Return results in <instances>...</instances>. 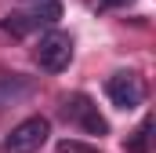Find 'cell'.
Segmentation results:
<instances>
[{"label": "cell", "mask_w": 156, "mask_h": 153, "mask_svg": "<svg viewBox=\"0 0 156 153\" xmlns=\"http://www.w3.org/2000/svg\"><path fill=\"white\" fill-rule=\"evenodd\" d=\"M47 135H51V120L47 117H26L22 124L11 128L4 150L7 153H40V146L47 142Z\"/></svg>", "instance_id": "2"}, {"label": "cell", "mask_w": 156, "mask_h": 153, "mask_svg": "<svg viewBox=\"0 0 156 153\" xmlns=\"http://www.w3.org/2000/svg\"><path fill=\"white\" fill-rule=\"evenodd\" d=\"M62 113H66V120L80 124L87 135H105V131H109L105 117L98 113V106H94L87 95H69V99H66V106H62Z\"/></svg>", "instance_id": "4"}, {"label": "cell", "mask_w": 156, "mask_h": 153, "mask_svg": "<svg viewBox=\"0 0 156 153\" xmlns=\"http://www.w3.org/2000/svg\"><path fill=\"white\" fill-rule=\"evenodd\" d=\"M0 26H4L11 37H29V33H37V29H40V22H37L33 11H15V15H7Z\"/></svg>", "instance_id": "6"}, {"label": "cell", "mask_w": 156, "mask_h": 153, "mask_svg": "<svg viewBox=\"0 0 156 153\" xmlns=\"http://www.w3.org/2000/svg\"><path fill=\"white\" fill-rule=\"evenodd\" d=\"M127 4H131V0H98L102 11H109V7H127Z\"/></svg>", "instance_id": "9"}, {"label": "cell", "mask_w": 156, "mask_h": 153, "mask_svg": "<svg viewBox=\"0 0 156 153\" xmlns=\"http://www.w3.org/2000/svg\"><path fill=\"white\" fill-rule=\"evenodd\" d=\"M29 88H33V84H29L22 73H7V69H0V110H4V106H15L18 99H26Z\"/></svg>", "instance_id": "5"}, {"label": "cell", "mask_w": 156, "mask_h": 153, "mask_svg": "<svg viewBox=\"0 0 156 153\" xmlns=\"http://www.w3.org/2000/svg\"><path fill=\"white\" fill-rule=\"evenodd\" d=\"M58 153H102L98 146H87V142H80V139H62L58 142Z\"/></svg>", "instance_id": "8"}, {"label": "cell", "mask_w": 156, "mask_h": 153, "mask_svg": "<svg viewBox=\"0 0 156 153\" xmlns=\"http://www.w3.org/2000/svg\"><path fill=\"white\" fill-rule=\"evenodd\" d=\"M149 139H153V117H145L138 131L127 139V153H149Z\"/></svg>", "instance_id": "7"}, {"label": "cell", "mask_w": 156, "mask_h": 153, "mask_svg": "<svg viewBox=\"0 0 156 153\" xmlns=\"http://www.w3.org/2000/svg\"><path fill=\"white\" fill-rule=\"evenodd\" d=\"M33 62L44 73H62L73 62V37L62 33V29H47L40 37V44L33 47Z\"/></svg>", "instance_id": "1"}, {"label": "cell", "mask_w": 156, "mask_h": 153, "mask_svg": "<svg viewBox=\"0 0 156 153\" xmlns=\"http://www.w3.org/2000/svg\"><path fill=\"white\" fill-rule=\"evenodd\" d=\"M105 95L116 110H138L145 99V84L138 73H113L105 80Z\"/></svg>", "instance_id": "3"}]
</instances>
